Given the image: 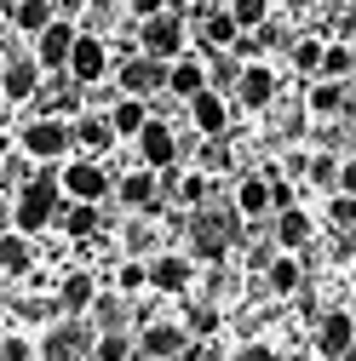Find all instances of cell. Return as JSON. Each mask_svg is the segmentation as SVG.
<instances>
[{
  "label": "cell",
  "instance_id": "6da1fadb",
  "mask_svg": "<svg viewBox=\"0 0 356 361\" xmlns=\"http://www.w3.org/2000/svg\"><path fill=\"white\" fill-rule=\"evenodd\" d=\"M58 201H64V178H58V166H52V161H40V172L29 178V184H18V190H12V230H23V235L52 230Z\"/></svg>",
  "mask_w": 356,
  "mask_h": 361
},
{
  "label": "cell",
  "instance_id": "7a4b0ae2",
  "mask_svg": "<svg viewBox=\"0 0 356 361\" xmlns=\"http://www.w3.org/2000/svg\"><path fill=\"white\" fill-rule=\"evenodd\" d=\"M18 149L29 155V161H69L75 155V121L69 115H35V121H23V132H18Z\"/></svg>",
  "mask_w": 356,
  "mask_h": 361
},
{
  "label": "cell",
  "instance_id": "3957f363",
  "mask_svg": "<svg viewBox=\"0 0 356 361\" xmlns=\"http://www.w3.org/2000/svg\"><path fill=\"white\" fill-rule=\"evenodd\" d=\"M190 241H196V258L218 264V258H225V252L242 241V212H236V207H196Z\"/></svg>",
  "mask_w": 356,
  "mask_h": 361
},
{
  "label": "cell",
  "instance_id": "277c9868",
  "mask_svg": "<svg viewBox=\"0 0 356 361\" xmlns=\"http://www.w3.org/2000/svg\"><path fill=\"white\" fill-rule=\"evenodd\" d=\"M138 47L150 52V58H184L190 52V23H184V12H178V6H161L155 18H144L138 23Z\"/></svg>",
  "mask_w": 356,
  "mask_h": 361
},
{
  "label": "cell",
  "instance_id": "5b68a950",
  "mask_svg": "<svg viewBox=\"0 0 356 361\" xmlns=\"http://www.w3.org/2000/svg\"><path fill=\"white\" fill-rule=\"evenodd\" d=\"M93 327H86V315H64V322H52L47 333L35 338V350H40V361H81L86 350H93Z\"/></svg>",
  "mask_w": 356,
  "mask_h": 361
},
{
  "label": "cell",
  "instance_id": "8992f818",
  "mask_svg": "<svg viewBox=\"0 0 356 361\" xmlns=\"http://www.w3.org/2000/svg\"><path fill=\"white\" fill-rule=\"evenodd\" d=\"M58 178H64V195H75V201H104L115 190V172L98 155H69L58 166Z\"/></svg>",
  "mask_w": 356,
  "mask_h": 361
},
{
  "label": "cell",
  "instance_id": "52a82bcc",
  "mask_svg": "<svg viewBox=\"0 0 356 361\" xmlns=\"http://www.w3.org/2000/svg\"><path fill=\"white\" fill-rule=\"evenodd\" d=\"M167 58H150V52H132V58H121L115 63V86L121 92H132V98H155V92H167Z\"/></svg>",
  "mask_w": 356,
  "mask_h": 361
},
{
  "label": "cell",
  "instance_id": "ba28073f",
  "mask_svg": "<svg viewBox=\"0 0 356 361\" xmlns=\"http://www.w3.org/2000/svg\"><path fill=\"white\" fill-rule=\"evenodd\" d=\"M138 355H150V361H196V333L178 327V322H150L138 333Z\"/></svg>",
  "mask_w": 356,
  "mask_h": 361
},
{
  "label": "cell",
  "instance_id": "9c48e42d",
  "mask_svg": "<svg viewBox=\"0 0 356 361\" xmlns=\"http://www.w3.org/2000/svg\"><path fill=\"white\" fill-rule=\"evenodd\" d=\"M115 69V52H109V40L104 35H75V47H69V80H81V86H98L104 75Z\"/></svg>",
  "mask_w": 356,
  "mask_h": 361
},
{
  "label": "cell",
  "instance_id": "30bf717a",
  "mask_svg": "<svg viewBox=\"0 0 356 361\" xmlns=\"http://www.w3.org/2000/svg\"><path fill=\"white\" fill-rule=\"evenodd\" d=\"M115 201H121L126 212H161V172L138 161L132 172L115 178Z\"/></svg>",
  "mask_w": 356,
  "mask_h": 361
},
{
  "label": "cell",
  "instance_id": "8fae6325",
  "mask_svg": "<svg viewBox=\"0 0 356 361\" xmlns=\"http://www.w3.org/2000/svg\"><path fill=\"white\" fill-rule=\"evenodd\" d=\"M190 126L201 132V138H230V98L218 92V86H201V92L184 104Z\"/></svg>",
  "mask_w": 356,
  "mask_h": 361
},
{
  "label": "cell",
  "instance_id": "7c38bea8",
  "mask_svg": "<svg viewBox=\"0 0 356 361\" xmlns=\"http://www.w3.org/2000/svg\"><path fill=\"white\" fill-rule=\"evenodd\" d=\"M40 58L35 52H23V58H6L0 63V98L6 104H29V98H40Z\"/></svg>",
  "mask_w": 356,
  "mask_h": 361
},
{
  "label": "cell",
  "instance_id": "4fadbf2b",
  "mask_svg": "<svg viewBox=\"0 0 356 361\" xmlns=\"http://www.w3.org/2000/svg\"><path fill=\"white\" fill-rule=\"evenodd\" d=\"M75 35H81V29H75L69 18H52L47 29L35 35V58H40V69H47V75H64V69H69V47H75Z\"/></svg>",
  "mask_w": 356,
  "mask_h": 361
},
{
  "label": "cell",
  "instance_id": "5bb4252c",
  "mask_svg": "<svg viewBox=\"0 0 356 361\" xmlns=\"http://www.w3.org/2000/svg\"><path fill=\"white\" fill-rule=\"evenodd\" d=\"M132 144H138V161H144V166H155V172H167V166L178 161V132H172L161 115H150V121H144V132H138Z\"/></svg>",
  "mask_w": 356,
  "mask_h": 361
},
{
  "label": "cell",
  "instance_id": "9a60e30c",
  "mask_svg": "<svg viewBox=\"0 0 356 361\" xmlns=\"http://www.w3.org/2000/svg\"><path fill=\"white\" fill-rule=\"evenodd\" d=\"M276 69L264 63V58H253V63H242V80H236V104L242 109H271L276 104Z\"/></svg>",
  "mask_w": 356,
  "mask_h": 361
},
{
  "label": "cell",
  "instance_id": "2e32d148",
  "mask_svg": "<svg viewBox=\"0 0 356 361\" xmlns=\"http://www.w3.org/2000/svg\"><path fill=\"white\" fill-rule=\"evenodd\" d=\"M190 281H196V258H184V252H155L150 258V287L155 293L178 298V293H190Z\"/></svg>",
  "mask_w": 356,
  "mask_h": 361
},
{
  "label": "cell",
  "instance_id": "e0dca14e",
  "mask_svg": "<svg viewBox=\"0 0 356 361\" xmlns=\"http://www.w3.org/2000/svg\"><path fill=\"white\" fill-rule=\"evenodd\" d=\"M350 350H356V315H345V310L322 315V327H316V355H322V361H350Z\"/></svg>",
  "mask_w": 356,
  "mask_h": 361
},
{
  "label": "cell",
  "instance_id": "ac0fdd59",
  "mask_svg": "<svg viewBox=\"0 0 356 361\" xmlns=\"http://www.w3.org/2000/svg\"><path fill=\"white\" fill-rule=\"evenodd\" d=\"M236 35H242V23L230 18V6H201L196 12V40H201L207 52H230Z\"/></svg>",
  "mask_w": 356,
  "mask_h": 361
},
{
  "label": "cell",
  "instance_id": "d6986e66",
  "mask_svg": "<svg viewBox=\"0 0 356 361\" xmlns=\"http://www.w3.org/2000/svg\"><path fill=\"white\" fill-rule=\"evenodd\" d=\"M104 115H109V126H115V138H138V132H144V121H150L155 109H150V98H132V92H115V104H109Z\"/></svg>",
  "mask_w": 356,
  "mask_h": 361
},
{
  "label": "cell",
  "instance_id": "ffe728a7",
  "mask_svg": "<svg viewBox=\"0 0 356 361\" xmlns=\"http://www.w3.org/2000/svg\"><path fill=\"white\" fill-rule=\"evenodd\" d=\"M201 86H207V58H196V52L172 58V69H167V92H172V98H184V104H190Z\"/></svg>",
  "mask_w": 356,
  "mask_h": 361
},
{
  "label": "cell",
  "instance_id": "44dd1931",
  "mask_svg": "<svg viewBox=\"0 0 356 361\" xmlns=\"http://www.w3.org/2000/svg\"><path fill=\"white\" fill-rule=\"evenodd\" d=\"M52 224H58L64 235L86 241V235H93L104 218H98V201H75V195H64V201H58V218H52Z\"/></svg>",
  "mask_w": 356,
  "mask_h": 361
},
{
  "label": "cell",
  "instance_id": "7402d4cb",
  "mask_svg": "<svg viewBox=\"0 0 356 361\" xmlns=\"http://www.w3.org/2000/svg\"><path fill=\"white\" fill-rule=\"evenodd\" d=\"M236 212H242V218H276L271 178H264V172H247L242 184H236Z\"/></svg>",
  "mask_w": 356,
  "mask_h": 361
},
{
  "label": "cell",
  "instance_id": "603a6c76",
  "mask_svg": "<svg viewBox=\"0 0 356 361\" xmlns=\"http://www.w3.org/2000/svg\"><path fill=\"white\" fill-rule=\"evenodd\" d=\"M98 298V276H86V269H69V276L58 281V310L64 315H86Z\"/></svg>",
  "mask_w": 356,
  "mask_h": 361
},
{
  "label": "cell",
  "instance_id": "cb8c5ba5",
  "mask_svg": "<svg viewBox=\"0 0 356 361\" xmlns=\"http://www.w3.org/2000/svg\"><path fill=\"white\" fill-rule=\"evenodd\" d=\"M310 235H316V224H310L304 207H282V212H276V247H282V252L310 247Z\"/></svg>",
  "mask_w": 356,
  "mask_h": 361
},
{
  "label": "cell",
  "instance_id": "d4e9b609",
  "mask_svg": "<svg viewBox=\"0 0 356 361\" xmlns=\"http://www.w3.org/2000/svg\"><path fill=\"white\" fill-rule=\"evenodd\" d=\"M264 281H271V293L293 298V293L304 287V258H299V252H276V258H271V269H264Z\"/></svg>",
  "mask_w": 356,
  "mask_h": 361
},
{
  "label": "cell",
  "instance_id": "484cf974",
  "mask_svg": "<svg viewBox=\"0 0 356 361\" xmlns=\"http://www.w3.org/2000/svg\"><path fill=\"white\" fill-rule=\"evenodd\" d=\"M345 104H350V80L316 75V86H310V115H345Z\"/></svg>",
  "mask_w": 356,
  "mask_h": 361
},
{
  "label": "cell",
  "instance_id": "4316f807",
  "mask_svg": "<svg viewBox=\"0 0 356 361\" xmlns=\"http://www.w3.org/2000/svg\"><path fill=\"white\" fill-rule=\"evenodd\" d=\"M29 264H35V235L6 230V235H0V269H6V276H23Z\"/></svg>",
  "mask_w": 356,
  "mask_h": 361
},
{
  "label": "cell",
  "instance_id": "83f0119b",
  "mask_svg": "<svg viewBox=\"0 0 356 361\" xmlns=\"http://www.w3.org/2000/svg\"><path fill=\"white\" fill-rule=\"evenodd\" d=\"M75 144H86V149H109L115 144V126H109V115L104 109H93V115H75Z\"/></svg>",
  "mask_w": 356,
  "mask_h": 361
},
{
  "label": "cell",
  "instance_id": "f1b7e54d",
  "mask_svg": "<svg viewBox=\"0 0 356 361\" xmlns=\"http://www.w3.org/2000/svg\"><path fill=\"white\" fill-rule=\"evenodd\" d=\"M6 18H12V29H18V35H29V40H35V35L47 29L58 12H52V0H18V6H12Z\"/></svg>",
  "mask_w": 356,
  "mask_h": 361
},
{
  "label": "cell",
  "instance_id": "f546056e",
  "mask_svg": "<svg viewBox=\"0 0 356 361\" xmlns=\"http://www.w3.org/2000/svg\"><path fill=\"white\" fill-rule=\"evenodd\" d=\"M132 355H138V338L126 327H109V333L93 338V361H132Z\"/></svg>",
  "mask_w": 356,
  "mask_h": 361
},
{
  "label": "cell",
  "instance_id": "4dcf8cb0",
  "mask_svg": "<svg viewBox=\"0 0 356 361\" xmlns=\"http://www.w3.org/2000/svg\"><path fill=\"white\" fill-rule=\"evenodd\" d=\"M86 315H93V333H109V327H121V322H126V293H98Z\"/></svg>",
  "mask_w": 356,
  "mask_h": 361
},
{
  "label": "cell",
  "instance_id": "1f68e13d",
  "mask_svg": "<svg viewBox=\"0 0 356 361\" xmlns=\"http://www.w3.org/2000/svg\"><path fill=\"white\" fill-rule=\"evenodd\" d=\"M322 75L328 80H350L356 75V47H350V40H333V47L322 52Z\"/></svg>",
  "mask_w": 356,
  "mask_h": 361
},
{
  "label": "cell",
  "instance_id": "d6a6232c",
  "mask_svg": "<svg viewBox=\"0 0 356 361\" xmlns=\"http://www.w3.org/2000/svg\"><path fill=\"white\" fill-rule=\"evenodd\" d=\"M322 52H328V40H316V35L293 40V69L299 75H322Z\"/></svg>",
  "mask_w": 356,
  "mask_h": 361
},
{
  "label": "cell",
  "instance_id": "836d02e7",
  "mask_svg": "<svg viewBox=\"0 0 356 361\" xmlns=\"http://www.w3.org/2000/svg\"><path fill=\"white\" fill-rule=\"evenodd\" d=\"M150 287V264H138V258H126V264H115V293H126V298H138Z\"/></svg>",
  "mask_w": 356,
  "mask_h": 361
},
{
  "label": "cell",
  "instance_id": "e575fe53",
  "mask_svg": "<svg viewBox=\"0 0 356 361\" xmlns=\"http://www.w3.org/2000/svg\"><path fill=\"white\" fill-rule=\"evenodd\" d=\"M230 18L242 29H264L271 23V0H230Z\"/></svg>",
  "mask_w": 356,
  "mask_h": 361
},
{
  "label": "cell",
  "instance_id": "d590c367",
  "mask_svg": "<svg viewBox=\"0 0 356 361\" xmlns=\"http://www.w3.org/2000/svg\"><path fill=\"white\" fill-rule=\"evenodd\" d=\"M35 338L29 333H0V361H35Z\"/></svg>",
  "mask_w": 356,
  "mask_h": 361
},
{
  "label": "cell",
  "instance_id": "8d00e7d4",
  "mask_svg": "<svg viewBox=\"0 0 356 361\" xmlns=\"http://www.w3.org/2000/svg\"><path fill=\"white\" fill-rule=\"evenodd\" d=\"M328 218L339 224V230H350V235H356V195L333 190V201H328Z\"/></svg>",
  "mask_w": 356,
  "mask_h": 361
},
{
  "label": "cell",
  "instance_id": "74e56055",
  "mask_svg": "<svg viewBox=\"0 0 356 361\" xmlns=\"http://www.w3.org/2000/svg\"><path fill=\"white\" fill-rule=\"evenodd\" d=\"M178 201H184V207H207V172L178 178Z\"/></svg>",
  "mask_w": 356,
  "mask_h": 361
},
{
  "label": "cell",
  "instance_id": "f35d334b",
  "mask_svg": "<svg viewBox=\"0 0 356 361\" xmlns=\"http://www.w3.org/2000/svg\"><path fill=\"white\" fill-rule=\"evenodd\" d=\"M304 178H316V184L339 190V155H310V172H304Z\"/></svg>",
  "mask_w": 356,
  "mask_h": 361
},
{
  "label": "cell",
  "instance_id": "ab89813d",
  "mask_svg": "<svg viewBox=\"0 0 356 361\" xmlns=\"http://www.w3.org/2000/svg\"><path fill=\"white\" fill-rule=\"evenodd\" d=\"M230 361H276V350L271 344H242V350H230Z\"/></svg>",
  "mask_w": 356,
  "mask_h": 361
},
{
  "label": "cell",
  "instance_id": "60d3db41",
  "mask_svg": "<svg viewBox=\"0 0 356 361\" xmlns=\"http://www.w3.org/2000/svg\"><path fill=\"white\" fill-rule=\"evenodd\" d=\"M126 6H132V23H144V18H155L161 6H172V0H126Z\"/></svg>",
  "mask_w": 356,
  "mask_h": 361
},
{
  "label": "cell",
  "instance_id": "b9f144b4",
  "mask_svg": "<svg viewBox=\"0 0 356 361\" xmlns=\"http://www.w3.org/2000/svg\"><path fill=\"white\" fill-rule=\"evenodd\" d=\"M339 190H345V195H356V155H345V161H339Z\"/></svg>",
  "mask_w": 356,
  "mask_h": 361
},
{
  "label": "cell",
  "instance_id": "7bdbcfd3",
  "mask_svg": "<svg viewBox=\"0 0 356 361\" xmlns=\"http://www.w3.org/2000/svg\"><path fill=\"white\" fill-rule=\"evenodd\" d=\"M213 327H218L213 310H196V315H190V333H213Z\"/></svg>",
  "mask_w": 356,
  "mask_h": 361
},
{
  "label": "cell",
  "instance_id": "ee69618b",
  "mask_svg": "<svg viewBox=\"0 0 356 361\" xmlns=\"http://www.w3.org/2000/svg\"><path fill=\"white\" fill-rule=\"evenodd\" d=\"M12 230V201H0V235Z\"/></svg>",
  "mask_w": 356,
  "mask_h": 361
},
{
  "label": "cell",
  "instance_id": "f6af8a7d",
  "mask_svg": "<svg viewBox=\"0 0 356 361\" xmlns=\"http://www.w3.org/2000/svg\"><path fill=\"white\" fill-rule=\"evenodd\" d=\"M12 35H18V29H12V18H6V12H0V47H6V40H12Z\"/></svg>",
  "mask_w": 356,
  "mask_h": 361
},
{
  "label": "cell",
  "instance_id": "bcb514c9",
  "mask_svg": "<svg viewBox=\"0 0 356 361\" xmlns=\"http://www.w3.org/2000/svg\"><path fill=\"white\" fill-rule=\"evenodd\" d=\"M12 6H18V0H0V12H12Z\"/></svg>",
  "mask_w": 356,
  "mask_h": 361
},
{
  "label": "cell",
  "instance_id": "7dc6e473",
  "mask_svg": "<svg viewBox=\"0 0 356 361\" xmlns=\"http://www.w3.org/2000/svg\"><path fill=\"white\" fill-rule=\"evenodd\" d=\"M213 6H230V0H213Z\"/></svg>",
  "mask_w": 356,
  "mask_h": 361
},
{
  "label": "cell",
  "instance_id": "c3c4849f",
  "mask_svg": "<svg viewBox=\"0 0 356 361\" xmlns=\"http://www.w3.org/2000/svg\"><path fill=\"white\" fill-rule=\"evenodd\" d=\"M350 281H356V269H350Z\"/></svg>",
  "mask_w": 356,
  "mask_h": 361
},
{
  "label": "cell",
  "instance_id": "681fc988",
  "mask_svg": "<svg viewBox=\"0 0 356 361\" xmlns=\"http://www.w3.org/2000/svg\"><path fill=\"white\" fill-rule=\"evenodd\" d=\"M35 361H40V355H35Z\"/></svg>",
  "mask_w": 356,
  "mask_h": 361
}]
</instances>
